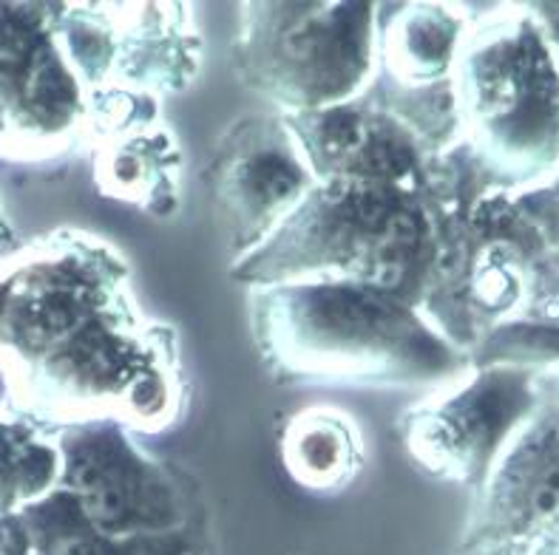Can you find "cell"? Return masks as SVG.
<instances>
[{
  "label": "cell",
  "instance_id": "obj_1",
  "mask_svg": "<svg viewBox=\"0 0 559 555\" xmlns=\"http://www.w3.org/2000/svg\"><path fill=\"white\" fill-rule=\"evenodd\" d=\"M78 485L83 493L85 514L103 528L120 524L128 514V485L120 473L103 459H85L78 468Z\"/></svg>",
  "mask_w": 559,
  "mask_h": 555
},
{
  "label": "cell",
  "instance_id": "obj_2",
  "mask_svg": "<svg viewBox=\"0 0 559 555\" xmlns=\"http://www.w3.org/2000/svg\"><path fill=\"white\" fill-rule=\"evenodd\" d=\"M532 510L537 516H548L559 510V464L539 479V485L534 487Z\"/></svg>",
  "mask_w": 559,
  "mask_h": 555
},
{
  "label": "cell",
  "instance_id": "obj_3",
  "mask_svg": "<svg viewBox=\"0 0 559 555\" xmlns=\"http://www.w3.org/2000/svg\"><path fill=\"white\" fill-rule=\"evenodd\" d=\"M57 555H108L92 539H63V544L57 547Z\"/></svg>",
  "mask_w": 559,
  "mask_h": 555
}]
</instances>
